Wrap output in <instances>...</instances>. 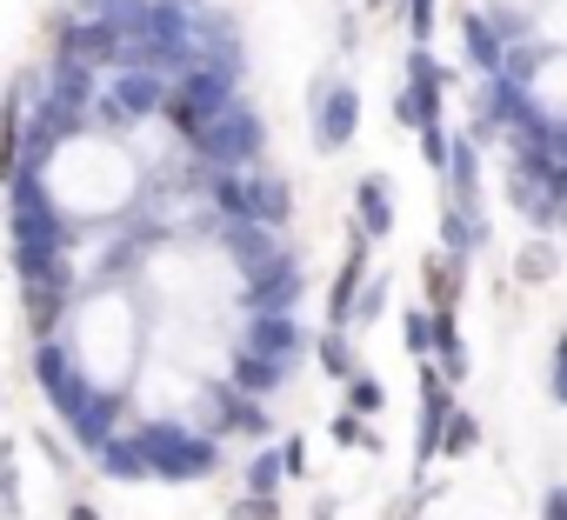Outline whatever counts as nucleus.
Returning a JSON list of instances; mask_svg holds the SVG:
<instances>
[{
	"instance_id": "obj_13",
	"label": "nucleus",
	"mask_w": 567,
	"mask_h": 520,
	"mask_svg": "<svg viewBox=\"0 0 567 520\" xmlns=\"http://www.w3.org/2000/svg\"><path fill=\"white\" fill-rule=\"evenodd\" d=\"M280 467H288V480H301V474H308V440H301V434L280 440Z\"/></svg>"
},
{
	"instance_id": "obj_6",
	"label": "nucleus",
	"mask_w": 567,
	"mask_h": 520,
	"mask_svg": "<svg viewBox=\"0 0 567 520\" xmlns=\"http://www.w3.org/2000/svg\"><path fill=\"white\" fill-rule=\"evenodd\" d=\"M321 367H328L334 381H354V374H361V367H354V347H348V327L321 334Z\"/></svg>"
},
{
	"instance_id": "obj_9",
	"label": "nucleus",
	"mask_w": 567,
	"mask_h": 520,
	"mask_svg": "<svg viewBox=\"0 0 567 520\" xmlns=\"http://www.w3.org/2000/svg\"><path fill=\"white\" fill-rule=\"evenodd\" d=\"M514 274H520L527 288H534V281H554V247H540V240H534V247H520V260H514Z\"/></svg>"
},
{
	"instance_id": "obj_3",
	"label": "nucleus",
	"mask_w": 567,
	"mask_h": 520,
	"mask_svg": "<svg viewBox=\"0 0 567 520\" xmlns=\"http://www.w3.org/2000/svg\"><path fill=\"white\" fill-rule=\"evenodd\" d=\"M361 127V94L348 81H321L315 87V147L321 154H341Z\"/></svg>"
},
{
	"instance_id": "obj_14",
	"label": "nucleus",
	"mask_w": 567,
	"mask_h": 520,
	"mask_svg": "<svg viewBox=\"0 0 567 520\" xmlns=\"http://www.w3.org/2000/svg\"><path fill=\"white\" fill-rule=\"evenodd\" d=\"M540 520H567V487H547L540 493Z\"/></svg>"
},
{
	"instance_id": "obj_4",
	"label": "nucleus",
	"mask_w": 567,
	"mask_h": 520,
	"mask_svg": "<svg viewBox=\"0 0 567 520\" xmlns=\"http://www.w3.org/2000/svg\"><path fill=\"white\" fill-rule=\"evenodd\" d=\"M354 220H361L374 240L394 233V180H388V174H361V187H354Z\"/></svg>"
},
{
	"instance_id": "obj_5",
	"label": "nucleus",
	"mask_w": 567,
	"mask_h": 520,
	"mask_svg": "<svg viewBox=\"0 0 567 520\" xmlns=\"http://www.w3.org/2000/svg\"><path fill=\"white\" fill-rule=\"evenodd\" d=\"M280 480H288V467H280V447H260L247 460V493H274Z\"/></svg>"
},
{
	"instance_id": "obj_2",
	"label": "nucleus",
	"mask_w": 567,
	"mask_h": 520,
	"mask_svg": "<svg viewBox=\"0 0 567 520\" xmlns=\"http://www.w3.org/2000/svg\"><path fill=\"white\" fill-rule=\"evenodd\" d=\"M260 141H267L260 114H254L247 101H234V107H227L200 141H187V147H194L207 167H254V160H260Z\"/></svg>"
},
{
	"instance_id": "obj_12",
	"label": "nucleus",
	"mask_w": 567,
	"mask_h": 520,
	"mask_svg": "<svg viewBox=\"0 0 567 520\" xmlns=\"http://www.w3.org/2000/svg\"><path fill=\"white\" fill-rule=\"evenodd\" d=\"M234 520H280V507H274V493H240Z\"/></svg>"
},
{
	"instance_id": "obj_18",
	"label": "nucleus",
	"mask_w": 567,
	"mask_h": 520,
	"mask_svg": "<svg viewBox=\"0 0 567 520\" xmlns=\"http://www.w3.org/2000/svg\"><path fill=\"white\" fill-rule=\"evenodd\" d=\"M368 8H388V0H368Z\"/></svg>"
},
{
	"instance_id": "obj_7",
	"label": "nucleus",
	"mask_w": 567,
	"mask_h": 520,
	"mask_svg": "<svg viewBox=\"0 0 567 520\" xmlns=\"http://www.w3.org/2000/svg\"><path fill=\"white\" fill-rule=\"evenodd\" d=\"M401 334H408V354H414V361H427V354H434V341H441V334H434V308H414V314L401 321Z\"/></svg>"
},
{
	"instance_id": "obj_16",
	"label": "nucleus",
	"mask_w": 567,
	"mask_h": 520,
	"mask_svg": "<svg viewBox=\"0 0 567 520\" xmlns=\"http://www.w3.org/2000/svg\"><path fill=\"white\" fill-rule=\"evenodd\" d=\"M68 520H101V513H94L87 500H74V507H68Z\"/></svg>"
},
{
	"instance_id": "obj_8",
	"label": "nucleus",
	"mask_w": 567,
	"mask_h": 520,
	"mask_svg": "<svg viewBox=\"0 0 567 520\" xmlns=\"http://www.w3.org/2000/svg\"><path fill=\"white\" fill-rule=\"evenodd\" d=\"M348 407H354V414H368V420H374V414H381V407H388V387H381V381H374V374H354V381H348Z\"/></svg>"
},
{
	"instance_id": "obj_1",
	"label": "nucleus",
	"mask_w": 567,
	"mask_h": 520,
	"mask_svg": "<svg viewBox=\"0 0 567 520\" xmlns=\"http://www.w3.org/2000/svg\"><path fill=\"white\" fill-rule=\"evenodd\" d=\"M134 440L147 447L154 460V480H207L220 474V434H194V420H174V414H147L134 420Z\"/></svg>"
},
{
	"instance_id": "obj_11",
	"label": "nucleus",
	"mask_w": 567,
	"mask_h": 520,
	"mask_svg": "<svg viewBox=\"0 0 567 520\" xmlns=\"http://www.w3.org/2000/svg\"><path fill=\"white\" fill-rule=\"evenodd\" d=\"M408 34H414V48L434 41V0H408Z\"/></svg>"
},
{
	"instance_id": "obj_15",
	"label": "nucleus",
	"mask_w": 567,
	"mask_h": 520,
	"mask_svg": "<svg viewBox=\"0 0 567 520\" xmlns=\"http://www.w3.org/2000/svg\"><path fill=\"white\" fill-rule=\"evenodd\" d=\"M547 394H554V407H567V354L554 361V374H547Z\"/></svg>"
},
{
	"instance_id": "obj_17",
	"label": "nucleus",
	"mask_w": 567,
	"mask_h": 520,
	"mask_svg": "<svg viewBox=\"0 0 567 520\" xmlns=\"http://www.w3.org/2000/svg\"><path fill=\"white\" fill-rule=\"evenodd\" d=\"M315 520H341V507H334V500H321V507H315Z\"/></svg>"
},
{
	"instance_id": "obj_10",
	"label": "nucleus",
	"mask_w": 567,
	"mask_h": 520,
	"mask_svg": "<svg viewBox=\"0 0 567 520\" xmlns=\"http://www.w3.org/2000/svg\"><path fill=\"white\" fill-rule=\"evenodd\" d=\"M474 440H481L474 414H461V407H454V420H447V434H441V454H447V460H461V454H467Z\"/></svg>"
}]
</instances>
